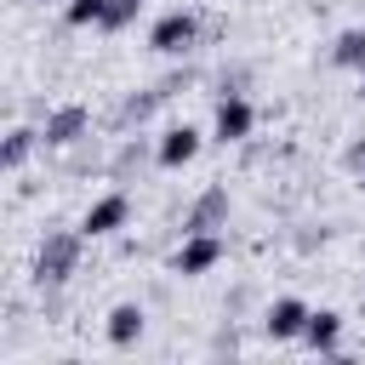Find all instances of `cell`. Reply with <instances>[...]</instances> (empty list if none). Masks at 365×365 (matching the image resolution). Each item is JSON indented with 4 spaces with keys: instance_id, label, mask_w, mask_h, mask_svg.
<instances>
[{
    "instance_id": "obj_6",
    "label": "cell",
    "mask_w": 365,
    "mask_h": 365,
    "mask_svg": "<svg viewBox=\"0 0 365 365\" xmlns=\"http://www.w3.org/2000/svg\"><path fill=\"white\" fill-rule=\"evenodd\" d=\"M125 222H131V194H125V188H108V194H97V200L86 205L80 234H86V240H108V234H120Z\"/></svg>"
},
{
    "instance_id": "obj_10",
    "label": "cell",
    "mask_w": 365,
    "mask_h": 365,
    "mask_svg": "<svg viewBox=\"0 0 365 365\" xmlns=\"http://www.w3.org/2000/svg\"><path fill=\"white\" fill-rule=\"evenodd\" d=\"M143 331H148V308H143V302H114V308H108V319H103L108 348H137V342H143Z\"/></svg>"
},
{
    "instance_id": "obj_1",
    "label": "cell",
    "mask_w": 365,
    "mask_h": 365,
    "mask_svg": "<svg viewBox=\"0 0 365 365\" xmlns=\"http://www.w3.org/2000/svg\"><path fill=\"white\" fill-rule=\"evenodd\" d=\"M80 251H86V234L80 228H46V240L34 245V285H46V291H57V285H68L74 279V268H80Z\"/></svg>"
},
{
    "instance_id": "obj_9",
    "label": "cell",
    "mask_w": 365,
    "mask_h": 365,
    "mask_svg": "<svg viewBox=\"0 0 365 365\" xmlns=\"http://www.w3.org/2000/svg\"><path fill=\"white\" fill-rule=\"evenodd\" d=\"M308 302L302 297H274L268 308H262V336L268 342H302V325H308Z\"/></svg>"
},
{
    "instance_id": "obj_17",
    "label": "cell",
    "mask_w": 365,
    "mask_h": 365,
    "mask_svg": "<svg viewBox=\"0 0 365 365\" xmlns=\"http://www.w3.org/2000/svg\"><path fill=\"white\" fill-rule=\"evenodd\" d=\"M342 165H348V171H354V177H359V171H365V137H354V143H348V148H342Z\"/></svg>"
},
{
    "instance_id": "obj_18",
    "label": "cell",
    "mask_w": 365,
    "mask_h": 365,
    "mask_svg": "<svg viewBox=\"0 0 365 365\" xmlns=\"http://www.w3.org/2000/svg\"><path fill=\"white\" fill-rule=\"evenodd\" d=\"M359 97H365V68H359Z\"/></svg>"
},
{
    "instance_id": "obj_14",
    "label": "cell",
    "mask_w": 365,
    "mask_h": 365,
    "mask_svg": "<svg viewBox=\"0 0 365 365\" xmlns=\"http://www.w3.org/2000/svg\"><path fill=\"white\" fill-rule=\"evenodd\" d=\"M137 17H143V0H108V11H103V34H125V29H137Z\"/></svg>"
},
{
    "instance_id": "obj_4",
    "label": "cell",
    "mask_w": 365,
    "mask_h": 365,
    "mask_svg": "<svg viewBox=\"0 0 365 365\" xmlns=\"http://www.w3.org/2000/svg\"><path fill=\"white\" fill-rule=\"evenodd\" d=\"M200 148H205L200 125H188V120H171V125L154 137V165H160V171H182V165H194V160H200Z\"/></svg>"
},
{
    "instance_id": "obj_7",
    "label": "cell",
    "mask_w": 365,
    "mask_h": 365,
    "mask_svg": "<svg viewBox=\"0 0 365 365\" xmlns=\"http://www.w3.org/2000/svg\"><path fill=\"white\" fill-rule=\"evenodd\" d=\"M228 211H234L228 188H222V182H205V188L194 194V205L182 211V234H222V228H228Z\"/></svg>"
},
{
    "instance_id": "obj_12",
    "label": "cell",
    "mask_w": 365,
    "mask_h": 365,
    "mask_svg": "<svg viewBox=\"0 0 365 365\" xmlns=\"http://www.w3.org/2000/svg\"><path fill=\"white\" fill-rule=\"evenodd\" d=\"M34 148H40V125H11L0 143V171H23Z\"/></svg>"
},
{
    "instance_id": "obj_20",
    "label": "cell",
    "mask_w": 365,
    "mask_h": 365,
    "mask_svg": "<svg viewBox=\"0 0 365 365\" xmlns=\"http://www.w3.org/2000/svg\"><path fill=\"white\" fill-rule=\"evenodd\" d=\"M354 182H359V188H365V171H359V177H354Z\"/></svg>"
},
{
    "instance_id": "obj_3",
    "label": "cell",
    "mask_w": 365,
    "mask_h": 365,
    "mask_svg": "<svg viewBox=\"0 0 365 365\" xmlns=\"http://www.w3.org/2000/svg\"><path fill=\"white\" fill-rule=\"evenodd\" d=\"M222 257H228V240H222V234H182V245L171 251V274H177V279H200V274H211Z\"/></svg>"
},
{
    "instance_id": "obj_8",
    "label": "cell",
    "mask_w": 365,
    "mask_h": 365,
    "mask_svg": "<svg viewBox=\"0 0 365 365\" xmlns=\"http://www.w3.org/2000/svg\"><path fill=\"white\" fill-rule=\"evenodd\" d=\"M91 131V108L86 103H63L40 120V148H74L80 137Z\"/></svg>"
},
{
    "instance_id": "obj_11",
    "label": "cell",
    "mask_w": 365,
    "mask_h": 365,
    "mask_svg": "<svg viewBox=\"0 0 365 365\" xmlns=\"http://www.w3.org/2000/svg\"><path fill=\"white\" fill-rule=\"evenodd\" d=\"M302 348L308 354H342V314L336 308H314L302 325Z\"/></svg>"
},
{
    "instance_id": "obj_19",
    "label": "cell",
    "mask_w": 365,
    "mask_h": 365,
    "mask_svg": "<svg viewBox=\"0 0 365 365\" xmlns=\"http://www.w3.org/2000/svg\"><path fill=\"white\" fill-rule=\"evenodd\" d=\"M359 308H365V285H359Z\"/></svg>"
},
{
    "instance_id": "obj_15",
    "label": "cell",
    "mask_w": 365,
    "mask_h": 365,
    "mask_svg": "<svg viewBox=\"0 0 365 365\" xmlns=\"http://www.w3.org/2000/svg\"><path fill=\"white\" fill-rule=\"evenodd\" d=\"M103 11H108V0H68V6H63V23H68V29H97Z\"/></svg>"
},
{
    "instance_id": "obj_16",
    "label": "cell",
    "mask_w": 365,
    "mask_h": 365,
    "mask_svg": "<svg viewBox=\"0 0 365 365\" xmlns=\"http://www.w3.org/2000/svg\"><path fill=\"white\" fill-rule=\"evenodd\" d=\"M131 165H143V137H125V148H120V160H114L108 171H114V177H125Z\"/></svg>"
},
{
    "instance_id": "obj_2",
    "label": "cell",
    "mask_w": 365,
    "mask_h": 365,
    "mask_svg": "<svg viewBox=\"0 0 365 365\" xmlns=\"http://www.w3.org/2000/svg\"><path fill=\"white\" fill-rule=\"evenodd\" d=\"M257 131V103L245 91H217V114H211V137L228 148V143H245Z\"/></svg>"
},
{
    "instance_id": "obj_5",
    "label": "cell",
    "mask_w": 365,
    "mask_h": 365,
    "mask_svg": "<svg viewBox=\"0 0 365 365\" xmlns=\"http://www.w3.org/2000/svg\"><path fill=\"white\" fill-rule=\"evenodd\" d=\"M148 46L160 51V57H182V51H194L200 46V17L194 11H165V17H154V29H148Z\"/></svg>"
},
{
    "instance_id": "obj_13",
    "label": "cell",
    "mask_w": 365,
    "mask_h": 365,
    "mask_svg": "<svg viewBox=\"0 0 365 365\" xmlns=\"http://www.w3.org/2000/svg\"><path fill=\"white\" fill-rule=\"evenodd\" d=\"M331 63L359 74V68H365V29H342V34L331 40Z\"/></svg>"
}]
</instances>
